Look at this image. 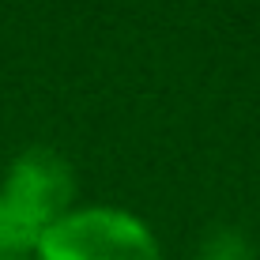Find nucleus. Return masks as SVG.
Wrapping results in <instances>:
<instances>
[{
  "label": "nucleus",
  "instance_id": "obj_1",
  "mask_svg": "<svg viewBox=\"0 0 260 260\" xmlns=\"http://www.w3.org/2000/svg\"><path fill=\"white\" fill-rule=\"evenodd\" d=\"M34 253L38 260H158V241L128 211L83 208L53 222Z\"/></svg>",
  "mask_w": 260,
  "mask_h": 260
},
{
  "label": "nucleus",
  "instance_id": "obj_4",
  "mask_svg": "<svg viewBox=\"0 0 260 260\" xmlns=\"http://www.w3.org/2000/svg\"><path fill=\"white\" fill-rule=\"evenodd\" d=\"M196 260H253V249H249L238 234L219 230V234L208 238V245L200 249V256H196Z\"/></svg>",
  "mask_w": 260,
  "mask_h": 260
},
{
  "label": "nucleus",
  "instance_id": "obj_3",
  "mask_svg": "<svg viewBox=\"0 0 260 260\" xmlns=\"http://www.w3.org/2000/svg\"><path fill=\"white\" fill-rule=\"evenodd\" d=\"M38 241H42V234L12 208V204L4 200V192H0V260H4V256L34 253V249H38Z\"/></svg>",
  "mask_w": 260,
  "mask_h": 260
},
{
  "label": "nucleus",
  "instance_id": "obj_5",
  "mask_svg": "<svg viewBox=\"0 0 260 260\" xmlns=\"http://www.w3.org/2000/svg\"><path fill=\"white\" fill-rule=\"evenodd\" d=\"M4 260H23V256H4Z\"/></svg>",
  "mask_w": 260,
  "mask_h": 260
},
{
  "label": "nucleus",
  "instance_id": "obj_2",
  "mask_svg": "<svg viewBox=\"0 0 260 260\" xmlns=\"http://www.w3.org/2000/svg\"><path fill=\"white\" fill-rule=\"evenodd\" d=\"M0 192L38 234H46L57 219L68 215V204L76 196V174L64 155L49 147H30L12 158Z\"/></svg>",
  "mask_w": 260,
  "mask_h": 260
}]
</instances>
